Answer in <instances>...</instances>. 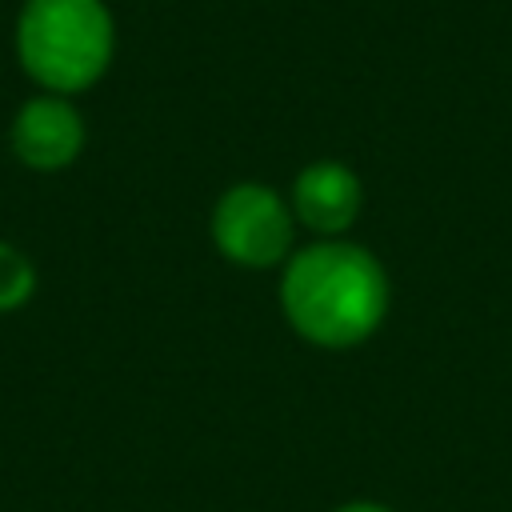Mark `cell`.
<instances>
[{"label": "cell", "mask_w": 512, "mask_h": 512, "mask_svg": "<svg viewBox=\"0 0 512 512\" xmlns=\"http://www.w3.org/2000/svg\"><path fill=\"white\" fill-rule=\"evenodd\" d=\"M8 140H12V152H16L20 164H28L36 172H56V168H68L80 156V148H84V120L56 92L32 96L12 116Z\"/></svg>", "instance_id": "4"}, {"label": "cell", "mask_w": 512, "mask_h": 512, "mask_svg": "<svg viewBox=\"0 0 512 512\" xmlns=\"http://www.w3.org/2000/svg\"><path fill=\"white\" fill-rule=\"evenodd\" d=\"M212 240L232 264L244 268L280 264L292 244L288 204L264 184H236L220 196L212 212Z\"/></svg>", "instance_id": "3"}, {"label": "cell", "mask_w": 512, "mask_h": 512, "mask_svg": "<svg viewBox=\"0 0 512 512\" xmlns=\"http://www.w3.org/2000/svg\"><path fill=\"white\" fill-rule=\"evenodd\" d=\"M288 324L320 348H352L376 332L388 308L384 268L356 244H316L292 256L280 280Z\"/></svg>", "instance_id": "1"}, {"label": "cell", "mask_w": 512, "mask_h": 512, "mask_svg": "<svg viewBox=\"0 0 512 512\" xmlns=\"http://www.w3.org/2000/svg\"><path fill=\"white\" fill-rule=\"evenodd\" d=\"M116 28L104 0H24L16 16L20 68L56 96L92 88L112 64Z\"/></svg>", "instance_id": "2"}, {"label": "cell", "mask_w": 512, "mask_h": 512, "mask_svg": "<svg viewBox=\"0 0 512 512\" xmlns=\"http://www.w3.org/2000/svg\"><path fill=\"white\" fill-rule=\"evenodd\" d=\"M336 512H388V508H380V504H344Z\"/></svg>", "instance_id": "7"}, {"label": "cell", "mask_w": 512, "mask_h": 512, "mask_svg": "<svg viewBox=\"0 0 512 512\" xmlns=\"http://www.w3.org/2000/svg\"><path fill=\"white\" fill-rule=\"evenodd\" d=\"M36 288V272L24 260V252H16L12 244L0 240V312L20 308Z\"/></svg>", "instance_id": "6"}, {"label": "cell", "mask_w": 512, "mask_h": 512, "mask_svg": "<svg viewBox=\"0 0 512 512\" xmlns=\"http://www.w3.org/2000/svg\"><path fill=\"white\" fill-rule=\"evenodd\" d=\"M292 208L312 232H344L360 212V180L336 160H316L296 176Z\"/></svg>", "instance_id": "5"}]
</instances>
